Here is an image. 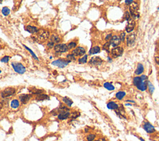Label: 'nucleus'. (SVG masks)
<instances>
[{
  "label": "nucleus",
  "mask_w": 159,
  "mask_h": 141,
  "mask_svg": "<svg viewBox=\"0 0 159 141\" xmlns=\"http://www.w3.org/2000/svg\"><path fill=\"white\" fill-rule=\"evenodd\" d=\"M49 36L50 33L49 31L44 29H39L37 33L36 40L40 42H44L49 39Z\"/></svg>",
  "instance_id": "f257e3e1"
},
{
  "label": "nucleus",
  "mask_w": 159,
  "mask_h": 141,
  "mask_svg": "<svg viewBox=\"0 0 159 141\" xmlns=\"http://www.w3.org/2000/svg\"><path fill=\"white\" fill-rule=\"evenodd\" d=\"M11 66H12L13 70L19 74H24L26 71V67L20 62H11Z\"/></svg>",
  "instance_id": "f03ea898"
},
{
  "label": "nucleus",
  "mask_w": 159,
  "mask_h": 141,
  "mask_svg": "<svg viewBox=\"0 0 159 141\" xmlns=\"http://www.w3.org/2000/svg\"><path fill=\"white\" fill-rule=\"evenodd\" d=\"M70 63L68 60H67L66 59H59L55 60L53 61L51 64L52 65L56 66V67H59L60 68H63L66 67L68 64Z\"/></svg>",
  "instance_id": "7ed1b4c3"
},
{
  "label": "nucleus",
  "mask_w": 159,
  "mask_h": 141,
  "mask_svg": "<svg viewBox=\"0 0 159 141\" xmlns=\"http://www.w3.org/2000/svg\"><path fill=\"white\" fill-rule=\"evenodd\" d=\"M141 81L139 85L137 87L138 90H141L142 92H144L147 89V83H148V78L145 75H142L141 76Z\"/></svg>",
  "instance_id": "20e7f679"
},
{
  "label": "nucleus",
  "mask_w": 159,
  "mask_h": 141,
  "mask_svg": "<svg viewBox=\"0 0 159 141\" xmlns=\"http://www.w3.org/2000/svg\"><path fill=\"white\" fill-rule=\"evenodd\" d=\"M16 93V90L12 87H8L3 90L1 93V96L3 98H6L12 96Z\"/></svg>",
  "instance_id": "39448f33"
},
{
  "label": "nucleus",
  "mask_w": 159,
  "mask_h": 141,
  "mask_svg": "<svg viewBox=\"0 0 159 141\" xmlns=\"http://www.w3.org/2000/svg\"><path fill=\"white\" fill-rule=\"evenodd\" d=\"M54 51L56 53H65L68 51V46L66 43H57L54 47Z\"/></svg>",
  "instance_id": "423d86ee"
},
{
  "label": "nucleus",
  "mask_w": 159,
  "mask_h": 141,
  "mask_svg": "<svg viewBox=\"0 0 159 141\" xmlns=\"http://www.w3.org/2000/svg\"><path fill=\"white\" fill-rule=\"evenodd\" d=\"M71 54L74 55L76 57H82L85 55L86 54V49L85 47L82 46L77 47L75 49H73L71 52Z\"/></svg>",
  "instance_id": "0eeeda50"
},
{
  "label": "nucleus",
  "mask_w": 159,
  "mask_h": 141,
  "mask_svg": "<svg viewBox=\"0 0 159 141\" xmlns=\"http://www.w3.org/2000/svg\"><path fill=\"white\" fill-rule=\"evenodd\" d=\"M58 112V114H57V118L60 121H63V120H66L70 118L71 114L70 111H57Z\"/></svg>",
  "instance_id": "6e6552de"
},
{
  "label": "nucleus",
  "mask_w": 159,
  "mask_h": 141,
  "mask_svg": "<svg viewBox=\"0 0 159 141\" xmlns=\"http://www.w3.org/2000/svg\"><path fill=\"white\" fill-rule=\"evenodd\" d=\"M124 49L122 47H114L113 49L111 50V55L113 58H117L121 56L123 54Z\"/></svg>",
  "instance_id": "1a4fd4ad"
},
{
  "label": "nucleus",
  "mask_w": 159,
  "mask_h": 141,
  "mask_svg": "<svg viewBox=\"0 0 159 141\" xmlns=\"http://www.w3.org/2000/svg\"><path fill=\"white\" fill-rule=\"evenodd\" d=\"M103 60L99 57H93L89 60L88 64L91 66L96 67V66L101 65L103 64Z\"/></svg>",
  "instance_id": "9d476101"
},
{
  "label": "nucleus",
  "mask_w": 159,
  "mask_h": 141,
  "mask_svg": "<svg viewBox=\"0 0 159 141\" xmlns=\"http://www.w3.org/2000/svg\"><path fill=\"white\" fill-rule=\"evenodd\" d=\"M136 41V34L134 33H131L129 34L126 37L127 45L128 47H132L134 45Z\"/></svg>",
  "instance_id": "9b49d317"
},
{
  "label": "nucleus",
  "mask_w": 159,
  "mask_h": 141,
  "mask_svg": "<svg viewBox=\"0 0 159 141\" xmlns=\"http://www.w3.org/2000/svg\"><path fill=\"white\" fill-rule=\"evenodd\" d=\"M32 98V95L29 94H22L19 96V99L22 104H26Z\"/></svg>",
  "instance_id": "f8f14e48"
},
{
  "label": "nucleus",
  "mask_w": 159,
  "mask_h": 141,
  "mask_svg": "<svg viewBox=\"0 0 159 141\" xmlns=\"http://www.w3.org/2000/svg\"><path fill=\"white\" fill-rule=\"evenodd\" d=\"M143 127H144V130L148 134L154 133L155 131V129L154 126L153 125H152L148 122H145L144 125H143Z\"/></svg>",
  "instance_id": "ddd939ff"
},
{
  "label": "nucleus",
  "mask_w": 159,
  "mask_h": 141,
  "mask_svg": "<svg viewBox=\"0 0 159 141\" xmlns=\"http://www.w3.org/2000/svg\"><path fill=\"white\" fill-rule=\"evenodd\" d=\"M121 40L119 36H114L112 37L111 39L110 40V43L111 45L113 47H117L118 45L121 43Z\"/></svg>",
  "instance_id": "4468645a"
},
{
  "label": "nucleus",
  "mask_w": 159,
  "mask_h": 141,
  "mask_svg": "<svg viewBox=\"0 0 159 141\" xmlns=\"http://www.w3.org/2000/svg\"><path fill=\"white\" fill-rule=\"evenodd\" d=\"M135 25H136V23H135V21H131L128 22V24H127L126 27V31L127 33H131L132 31L134 30L135 27Z\"/></svg>",
  "instance_id": "2eb2a0df"
},
{
  "label": "nucleus",
  "mask_w": 159,
  "mask_h": 141,
  "mask_svg": "<svg viewBox=\"0 0 159 141\" xmlns=\"http://www.w3.org/2000/svg\"><path fill=\"white\" fill-rule=\"evenodd\" d=\"M35 99L37 101H45V100H49L50 97L49 95L42 93V94H40V95H37L35 97Z\"/></svg>",
  "instance_id": "dca6fc26"
},
{
  "label": "nucleus",
  "mask_w": 159,
  "mask_h": 141,
  "mask_svg": "<svg viewBox=\"0 0 159 141\" xmlns=\"http://www.w3.org/2000/svg\"><path fill=\"white\" fill-rule=\"evenodd\" d=\"M26 31H27L28 33H29L30 34H37L39 29L36 26H31V25H29V26H27L26 27Z\"/></svg>",
  "instance_id": "f3484780"
},
{
  "label": "nucleus",
  "mask_w": 159,
  "mask_h": 141,
  "mask_svg": "<svg viewBox=\"0 0 159 141\" xmlns=\"http://www.w3.org/2000/svg\"><path fill=\"white\" fill-rule=\"evenodd\" d=\"M107 107L108 109H112V110H117L119 109V105L116 103L114 102V101H110L107 104Z\"/></svg>",
  "instance_id": "a211bd4d"
},
{
  "label": "nucleus",
  "mask_w": 159,
  "mask_h": 141,
  "mask_svg": "<svg viewBox=\"0 0 159 141\" xmlns=\"http://www.w3.org/2000/svg\"><path fill=\"white\" fill-rule=\"evenodd\" d=\"M144 71V67L142 64H138L137 66L136 71H135V74L136 75H139L142 74V73Z\"/></svg>",
  "instance_id": "6ab92c4d"
},
{
  "label": "nucleus",
  "mask_w": 159,
  "mask_h": 141,
  "mask_svg": "<svg viewBox=\"0 0 159 141\" xmlns=\"http://www.w3.org/2000/svg\"><path fill=\"white\" fill-rule=\"evenodd\" d=\"M62 101L65 103V104L66 106H68V107H71L73 103L72 100L70 98H68V97H66V96L62 98Z\"/></svg>",
  "instance_id": "aec40b11"
},
{
  "label": "nucleus",
  "mask_w": 159,
  "mask_h": 141,
  "mask_svg": "<svg viewBox=\"0 0 159 141\" xmlns=\"http://www.w3.org/2000/svg\"><path fill=\"white\" fill-rule=\"evenodd\" d=\"M50 42H52L54 43H59L60 42V37L58 35H56V34H52L50 37Z\"/></svg>",
  "instance_id": "412c9836"
},
{
  "label": "nucleus",
  "mask_w": 159,
  "mask_h": 141,
  "mask_svg": "<svg viewBox=\"0 0 159 141\" xmlns=\"http://www.w3.org/2000/svg\"><path fill=\"white\" fill-rule=\"evenodd\" d=\"M19 105H20V103H19V101L18 99H12V101H11V103H10V106L13 109L18 108Z\"/></svg>",
  "instance_id": "4be33fe9"
},
{
  "label": "nucleus",
  "mask_w": 159,
  "mask_h": 141,
  "mask_svg": "<svg viewBox=\"0 0 159 141\" xmlns=\"http://www.w3.org/2000/svg\"><path fill=\"white\" fill-rule=\"evenodd\" d=\"M101 48L99 46H94L89 51V54L90 55H94L96 54H98L100 52Z\"/></svg>",
  "instance_id": "5701e85b"
},
{
  "label": "nucleus",
  "mask_w": 159,
  "mask_h": 141,
  "mask_svg": "<svg viewBox=\"0 0 159 141\" xmlns=\"http://www.w3.org/2000/svg\"><path fill=\"white\" fill-rule=\"evenodd\" d=\"M87 60H88V55L85 54V55L82 56L81 57L79 58L78 59V62L79 64H85L87 63Z\"/></svg>",
  "instance_id": "b1692460"
},
{
  "label": "nucleus",
  "mask_w": 159,
  "mask_h": 141,
  "mask_svg": "<svg viewBox=\"0 0 159 141\" xmlns=\"http://www.w3.org/2000/svg\"><path fill=\"white\" fill-rule=\"evenodd\" d=\"M126 93L125 92H122V91H120V92H118L116 94V99H117L118 100H122L124 96H126Z\"/></svg>",
  "instance_id": "393cba45"
},
{
  "label": "nucleus",
  "mask_w": 159,
  "mask_h": 141,
  "mask_svg": "<svg viewBox=\"0 0 159 141\" xmlns=\"http://www.w3.org/2000/svg\"><path fill=\"white\" fill-rule=\"evenodd\" d=\"M29 92H31L33 95H40V94H42V93L44 92V90L35 88H32V90H29Z\"/></svg>",
  "instance_id": "a878e982"
},
{
  "label": "nucleus",
  "mask_w": 159,
  "mask_h": 141,
  "mask_svg": "<svg viewBox=\"0 0 159 141\" xmlns=\"http://www.w3.org/2000/svg\"><path fill=\"white\" fill-rule=\"evenodd\" d=\"M23 46L24 47V48L26 49L27 50V51L29 52L30 54H31V55H32L33 58H34V59H35L36 60H39V59H38V57H37V55H36L35 54V53H34V52H33V50H31V49L29 48V47H28L27 46H26V45H23Z\"/></svg>",
  "instance_id": "bb28decb"
},
{
  "label": "nucleus",
  "mask_w": 159,
  "mask_h": 141,
  "mask_svg": "<svg viewBox=\"0 0 159 141\" xmlns=\"http://www.w3.org/2000/svg\"><path fill=\"white\" fill-rule=\"evenodd\" d=\"M103 86L106 89H107L108 90H110V91H113V90H114V89H115L114 86L109 82H105L104 83Z\"/></svg>",
  "instance_id": "cd10ccee"
},
{
  "label": "nucleus",
  "mask_w": 159,
  "mask_h": 141,
  "mask_svg": "<svg viewBox=\"0 0 159 141\" xmlns=\"http://www.w3.org/2000/svg\"><path fill=\"white\" fill-rule=\"evenodd\" d=\"M77 43L75 41H71V42H70L69 43L67 44V46H68V50H73L77 47Z\"/></svg>",
  "instance_id": "c85d7f7f"
},
{
  "label": "nucleus",
  "mask_w": 159,
  "mask_h": 141,
  "mask_svg": "<svg viewBox=\"0 0 159 141\" xmlns=\"http://www.w3.org/2000/svg\"><path fill=\"white\" fill-rule=\"evenodd\" d=\"M66 59L67 60L69 61V62H73V61H75L76 60H77V58H76L75 56L73 54H69L66 55Z\"/></svg>",
  "instance_id": "c756f323"
},
{
  "label": "nucleus",
  "mask_w": 159,
  "mask_h": 141,
  "mask_svg": "<svg viewBox=\"0 0 159 141\" xmlns=\"http://www.w3.org/2000/svg\"><path fill=\"white\" fill-rule=\"evenodd\" d=\"M1 12L3 15L5 16H8L10 14V9H9L8 7L5 6V7H3V9H2L1 10Z\"/></svg>",
  "instance_id": "7c9ffc66"
},
{
  "label": "nucleus",
  "mask_w": 159,
  "mask_h": 141,
  "mask_svg": "<svg viewBox=\"0 0 159 141\" xmlns=\"http://www.w3.org/2000/svg\"><path fill=\"white\" fill-rule=\"evenodd\" d=\"M147 88H148V91H149L150 94H152V93H154V92L155 88L154 86L152 84V83L150 82V81H148V83H147Z\"/></svg>",
  "instance_id": "2f4dec72"
},
{
  "label": "nucleus",
  "mask_w": 159,
  "mask_h": 141,
  "mask_svg": "<svg viewBox=\"0 0 159 141\" xmlns=\"http://www.w3.org/2000/svg\"><path fill=\"white\" fill-rule=\"evenodd\" d=\"M96 137V135L94 134H90L87 136V141H94Z\"/></svg>",
  "instance_id": "473e14b6"
},
{
  "label": "nucleus",
  "mask_w": 159,
  "mask_h": 141,
  "mask_svg": "<svg viewBox=\"0 0 159 141\" xmlns=\"http://www.w3.org/2000/svg\"><path fill=\"white\" fill-rule=\"evenodd\" d=\"M80 116V113H79L78 111H73L71 113L70 118L71 119H77Z\"/></svg>",
  "instance_id": "72a5a7b5"
},
{
  "label": "nucleus",
  "mask_w": 159,
  "mask_h": 141,
  "mask_svg": "<svg viewBox=\"0 0 159 141\" xmlns=\"http://www.w3.org/2000/svg\"><path fill=\"white\" fill-rule=\"evenodd\" d=\"M110 45H111L110 41L106 42V43L103 45V49L104 50H106V51L108 52L109 51V50H110Z\"/></svg>",
  "instance_id": "f704fd0d"
},
{
  "label": "nucleus",
  "mask_w": 159,
  "mask_h": 141,
  "mask_svg": "<svg viewBox=\"0 0 159 141\" xmlns=\"http://www.w3.org/2000/svg\"><path fill=\"white\" fill-rule=\"evenodd\" d=\"M124 18H125V19L128 22L132 21L131 16L130 12H129V11H126L125 14H124Z\"/></svg>",
  "instance_id": "c9c22d12"
},
{
  "label": "nucleus",
  "mask_w": 159,
  "mask_h": 141,
  "mask_svg": "<svg viewBox=\"0 0 159 141\" xmlns=\"http://www.w3.org/2000/svg\"><path fill=\"white\" fill-rule=\"evenodd\" d=\"M9 59H10L9 56H5L4 57H3L1 59V62H3V63H5V64H6V63H8L9 62Z\"/></svg>",
  "instance_id": "e433bc0d"
},
{
  "label": "nucleus",
  "mask_w": 159,
  "mask_h": 141,
  "mask_svg": "<svg viewBox=\"0 0 159 141\" xmlns=\"http://www.w3.org/2000/svg\"><path fill=\"white\" fill-rule=\"evenodd\" d=\"M126 37V33H121L119 35V38H120V40L121 42H124V39H125Z\"/></svg>",
  "instance_id": "4c0bfd02"
},
{
  "label": "nucleus",
  "mask_w": 159,
  "mask_h": 141,
  "mask_svg": "<svg viewBox=\"0 0 159 141\" xmlns=\"http://www.w3.org/2000/svg\"><path fill=\"white\" fill-rule=\"evenodd\" d=\"M54 44H55V43H53L52 42H48V43H47V47L48 49H49L54 48V46H55V45H54Z\"/></svg>",
  "instance_id": "58836bf2"
},
{
  "label": "nucleus",
  "mask_w": 159,
  "mask_h": 141,
  "mask_svg": "<svg viewBox=\"0 0 159 141\" xmlns=\"http://www.w3.org/2000/svg\"><path fill=\"white\" fill-rule=\"evenodd\" d=\"M111 38H112V34L110 33V34H108L105 37V40H111Z\"/></svg>",
  "instance_id": "ea45409f"
},
{
  "label": "nucleus",
  "mask_w": 159,
  "mask_h": 141,
  "mask_svg": "<svg viewBox=\"0 0 159 141\" xmlns=\"http://www.w3.org/2000/svg\"><path fill=\"white\" fill-rule=\"evenodd\" d=\"M133 2H134L133 1H125L126 5H131Z\"/></svg>",
  "instance_id": "a19ab883"
},
{
  "label": "nucleus",
  "mask_w": 159,
  "mask_h": 141,
  "mask_svg": "<svg viewBox=\"0 0 159 141\" xmlns=\"http://www.w3.org/2000/svg\"><path fill=\"white\" fill-rule=\"evenodd\" d=\"M94 141H106L105 138H103V137H101V138L98 139L97 140H95Z\"/></svg>",
  "instance_id": "79ce46f5"
},
{
  "label": "nucleus",
  "mask_w": 159,
  "mask_h": 141,
  "mask_svg": "<svg viewBox=\"0 0 159 141\" xmlns=\"http://www.w3.org/2000/svg\"><path fill=\"white\" fill-rule=\"evenodd\" d=\"M155 61L157 63V64L159 65V57H156L155 58Z\"/></svg>",
  "instance_id": "37998d69"
},
{
  "label": "nucleus",
  "mask_w": 159,
  "mask_h": 141,
  "mask_svg": "<svg viewBox=\"0 0 159 141\" xmlns=\"http://www.w3.org/2000/svg\"><path fill=\"white\" fill-rule=\"evenodd\" d=\"M126 102H129V103H135V101H132V100H127Z\"/></svg>",
  "instance_id": "c03bdc74"
},
{
  "label": "nucleus",
  "mask_w": 159,
  "mask_h": 141,
  "mask_svg": "<svg viewBox=\"0 0 159 141\" xmlns=\"http://www.w3.org/2000/svg\"><path fill=\"white\" fill-rule=\"evenodd\" d=\"M108 61H110V62H111V61H112V59H111L110 57H108Z\"/></svg>",
  "instance_id": "a18cd8bd"
},
{
  "label": "nucleus",
  "mask_w": 159,
  "mask_h": 141,
  "mask_svg": "<svg viewBox=\"0 0 159 141\" xmlns=\"http://www.w3.org/2000/svg\"><path fill=\"white\" fill-rule=\"evenodd\" d=\"M126 106H132V104H130V103H126Z\"/></svg>",
  "instance_id": "49530a36"
},
{
  "label": "nucleus",
  "mask_w": 159,
  "mask_h": 141,
  "mask_svg": "<svg viewBox=\"0 0 159 141\" xmlns=\"http://www.w3.org/2000/svg\"><path fill=\"white\" fill-rule=\"evenodd\" d=\"M139 139H140V140H141V141H145V140L143 139H142V137H140V138H139Z\"/></svg>",
  "instance_id": "de8ad7c7"
},
{
  "label": "nucleus",
  "mask_w": 159,
  "mask_h": 141,
  "mask_svg": "<svg viewBox=\"0 0 159 141\" xmlns=\"http://www.w3.org/2000/svg\"><path fill=\"white\" fill-rule=\"evenodd\" d=\"M1 73V70H0V73Z\"/></svg>",
  "instance_id": "09e8293b"
},
{
  "label": "nucleus",
  "mask_w": 159,
  "mask_h": 141,
  "mask_svg": "<svg viewBox=\"0 0 159 141\" xmlns=\"http://www.w3.org/2000/svg\"></svg>",
  "instance_id": "8fccbe9b"
}]
</instances>
